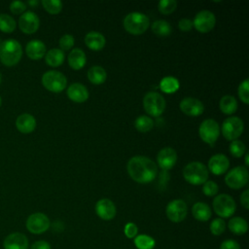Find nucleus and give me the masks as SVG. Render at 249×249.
<instances>
[{"label":"nucleus","mask_w":249,"mask_h":249,"mask_svg":"<svg viewBox=\"0 0 249 249\" xmlns=\"http://www.w3.org/2000/svg\"><path fill=\"white\" fill-rule=\"evenodd\" d=\"M126 169L129 176L141 184L152 182L158 174L157 164L145 156L132 157L127 161Z\"/></svg>","instance_id":"nucleus-1"},{"label":"nucleus","mask_w":249,"mask_h":249,"mask_svg":"<svg viewBox=\"0 0 249 249\" xmlns=\"http://www.w3.org/2000/svg\"><path fill=\"white\" fill-rule=\"evenodd\" d=\"M22 55L21 45L15 39L2 41L0 44V61L10 67L18 64Z\"/></svg>","instance_id":"nucleus-2"},{"label":"nucleus","mask_w":249,"mask_h":249,"mask_svg":"<svg viewBox=\"0 0 249 249\" xmlns=\"http://www.w3.org/2000/svg\"><path fill=\"white\" fill-rule=\"evenodd\" d=\"M123 24L128 33L138 35L144 33L147 30L150 24V20L149 18L143 13L131 12L124 17Z\"/></svg>","instance_id":"nucleus-3"},{"label":"nucleus","mask_w":249,"mask_h":249,"mask_svg":"<svg viewBox=\"0 0 249 249\" xmlns=\"http://www.w3.org/2000/svg\"><path fill=\"white\" fill-rule=\"evenodd\" d=\"M183 176L193 185H201L208 179V169L200 161H192L183 169Z\"/></svg>","instance_id":"nucleus-4"},{"label":"nucleus","mask_w":249,"mask_h":249,"mask_svg":"<svg viewBox=\"0 0 249 249\" xmlns=\"http://www.w3.org/2000/svg\"><path fill=\"white\" fill-rule=\"evenodd\" d=\"M212 206L215 213L222 219L231 217L236 209L234 199L227 194H221L216 196L213 199Z\"/></svg>","instance_id":"nucleus-5"},{"label":"nucleus","mask_w":249,"mask_h":249,"mask_svg":"<svg viewBox=\"0 0 249 249\" xmlns=\"http://www.w3.org/2000/svg\"><path fill=\"white\" fill-rule=\"evenodd\" d=\"M143 106L150 116L158 117L161 115L165 109V99L159 92L149 91L144 95Z\"/></svg>","instance_id":"nucleus-6"},{"label":"nucleus","mask_w":249,"mask_h":249,"mask_svg":"<svg viewBox=\"0 0 249 249\" xmlns=\"http://www.w3.org/2000/svg\"><path fill=\"white\" fill-rule=\"evenodd\" d=\"M42 84L50 91L60 92L65 89L67 79L61 72L50 70L43 74Z\"/></svg>","instance_id":"nucleus-7"},{"label":"nucleus","mask_w":249,"mask_h":249,"mask_svg":"<svg viewBox=\"0 0 249 249\" xmlns=\"http://www.w3.org/2000/svg\"><path fill=\"white\" fill-rule=\"evenodd\" d=\"M50 226L51 222L49 217L42 212L32 213L28 216L25 223L27 231L33 234L44 233L50 229Z\"/></svg>","instance_id":"nucleus-8"},{"label":"nucleus","mask_w":249,"mask_h":249,"mask_svg":"<svg viewBox=\"0 0 249 249\" xmlns=\"http://www.w3.org/2000/svg\"><path fill=\"white\" fill-rule=\"evenodd\" d=\"M244 124L239 117H229L222 124L223 136L228 140L237 139L243 132Z\"/></svg>","instance_id":"nucleus-9"},{"label":"nucleus","mask_w":249,"mask_h":249,"mask_svg":"<svg viewBox=\"0 0 249 249\" xmlns=\"http://www.w3.org/2000/svg\"><path fill=\"white\" fill-rule=\"evenodd\" d=\"M248 170L244 166H235L231 169L225 177V182L231 189H240L248 182Z\"/></svg>","instance_id":"nucleus-10"},{"label":"nucleus","mask_w":249,"mask_h":249,"mask_svg":"<svg viewBox=\"0 0 249 249\" xmlns=\"http://www.w3.org/2000/svg\"><path fill=\"white\" fill-rule=\"evenodd\" d=\"M198 133L202 141L207 144L213 145L220 134L219 124L213 119H206L200 124Z\"/></svg>","instance_id":"nucleus-11"},{"label":"nucleus","mask_w":249,"mask_h":249,"mask_svg":"<svg viewBox=\"0 0 249 249\" xmlns=\"http://www.w3.org/2000/svg\"><path fill=\"white\" fill-rule=\"evenodd\" d=\"M167 218L173 223H180L185 220L188 213L187 203L180 198L173 199L168 202L165 208Z\"/></svg>","instance_id":"nucleus-12"},{"label":"nucleus","mask_w":249,"mask_h":249,"mask_svg":"<svg viewBox=\"0 0 249 249\" xmlns=\"http://www.w3.org/2000/svg\"><path fill=\"white\" fill-rule=\"evenodd\" d=\"M215 15L208 10L198 12L193 20V26H195L196 29L201 33L209 32L215 26Z\"/></svg>","instance_id":"nucleus-13"},{"label":"nucleus","mask_w":249,"mask_h":249,"mask_svg":"<svg viewBox=\"0 0 249 249\" xmlns=\"http://www.w3.org/2000/svg\"><path fill=\"white\" fill-rule=\"evenodd\" d=\"M40 25V19L38 16L31 12L27 11L20 15L18 18V26L19 29L25 34H32L35 33Z\"/></svg>","instance_id":"nucleus-14"},{"label":"nucleus","mask_w":249,"mask_h":249,"mask_svg":"<svg viewBox=\"0 0 249 249\" xmlns=\"http://www.w3.org/2000/svg\"><path fill=\"white\" fill-rule=\"evenodd\" d=\"M95 213L96 215L104 220V221H109L115 218L117 209L115 203L109 199V198H101L95 203Z\"/></svg>","instance_id":"nucleus-15"},{"label":"nucleus","mask_w":249,"mask_h":249,"mask_svg":"<svg viewBox=\"0 0 249 249\" xmlns=\"http://www.w3.org/2000/svg\"><path fill=\"white\" fill-rule=\"evenodd\" d=\"M179 107L184 114L192 117L199 116L204 111V106L202 102L199 99L194 97L183 98L179 104Z\"/></svg>","instance_id":"nucleus-16"},{"label":"nucleus","mask_w":249,"mask_h":249,"mask_svg":"<svg viewBox=\"0 0 249 249\" xmlns=\"http://www.w3.org/2000/svg\"><path fill=\"white\" fill-rule=\"evenodd\" d=\"M29 242L27 236L22 232H12L3 241L4 249H28Z\"/></svg>","instance_id":"nucleus-17"},{"label":"nucleus","mask_w":249,"mask_h":249,"mask_svg":"<svg viewBox=\"0 0 249 249\" xmlns=\"http://www.w3.org/2000/svg\"><path fill=\"white\" fill-rule=\"evenodd\" d=\"M157 161L161 169L168 170L175 165L177 161V153L173 148L165 147L158 153Z\"/></svg>","instance_id":"nucleus-18"},{"label":"nucleus","mask_w":249,"mask_h":249,"mask_svg":"<svg viewBox=\"0 0 249 249\" xmlns=\"http://www.w3.org/2000/svg\"><path fill=\"white\" fill-rule=\"evenodd\" d=\"M230 166V160L224 154H216L208 160V168L215 175L225 173Z\"/></svg>","instance_id":"nucleus-19"},{"label":"nucleus","mask_w":249,"mask_h":249,"mask_svg":"<svg viewBox=\"0 0 249 249\" xmlns=\"http://www.w3.org/2000/svg\"><path fill=\"white\" fill-rule=\"evenodd\" d=\"M67 96L74 102L82 103L89 98V90L83 84L73 83L67 89Z\"/></svg>","instance_id":"nucleus-20"},{"label":"nucleus","mask_w":249,"mask_h":249,"mask_svg":"<svg viewBox=\"0 0 249 249\" xmlns=\"http://www.w3.org/2000/svg\"><path fill=\"white\" fill-rule=\"evenodd\" d=\"M16 126L21 133H31L36 127V120L31 114L23 113L17 118Z\"/></svg>","instance_id":"nucleus-21"},{"label":"nucleus","mask_w":249,"mask_h":249,"mask_svg":"<svg viewBox=\"0 0 249 249\" xmlns=\"http://www.w3.org/2000/svg\"><path fill=\"white\" fill-rule=\"evenodd\" d=\"M25 52L29 58L33 60L41 59L46 54V46L40 40H31L26 44Z\"/></svg>","instance_id":"nucleus-22"},{"label":"nucleus","mask_w":249,"mask_h":249,"mask_svg":"<svg viewBox=\"0 0 249 249\" xmlns=\"http://www.w3.org/2000/svg\"><path fill=\"white\" fill-rule=\"evenodd\" d=\"M85 43L89 49L93 51H99L105 46V37L97 31H89L85 36Z\"/></svg>","instance_id":"nucleus-23"},{"label":"nucleus","mask_w":249,"mask_h":249,"mask_svg":"<svg viewBox=\"0 0 249 249\" xmlns=\"http://www.w3.org/2000/svg\"><path fill=\"white\" fill-rule=\"evenodd\" d=\"M192 214L194 218L199 222H206L211 218L212 212L210 206L205 202H196L192 207Z\"/></svg>","instance_id":"nucleus-24"},{"label":"nucleus","mask_w":249,"mask_h":249,"mask_svg":"<svg viewBox=\"0 0 249 249\" xmlns=\"http://www.w3.org/2000/svg\"><path fill=\"white\" fill-rule=\"evenodd\" d=\"M86 61H87V57L82 49L75 48L68 54V63L70 67H72L75 70H79L83 68L84 65L86 64Z\"/></svg>","instance_id":"nucleus-25"},{"label":"nucleus","mask_w":249,"mask_h":249,"mask_svg":"<svg viewBox=\"0 0 249 249\" xmlns=\"http://www.w3.org/2000/svg\"><path fill=\"white\" fill-rule=\"evenodd\" d=\"M228 228L231 232L236 235H242L248 231V224L245 219L236 216L230 219L228 223Z\"/></svg>","instance_id":"nucleus-26"},{"label":"nucleus","mask_w":249,"mask_h":249,"mask_svg":"<svg viewBox=\"0 0 249 249\" xmlns=\"http://www.w3.org/2000/svg\"><path fill=\"white\" fill-rule=\"evenodd\" d=\"M45 60L48 65L56 67L63 63L64 61V53L62 50L54 48L48 51L45 54Z\"/></svg>","instance_id":"nucleus-27"},{"label":"nucleus","mask_w":249,"mask_h":249,"mask_svg":"<svg viewBox=\"0 0 249 249\" xmlns=\"http://www.w3.org/2000/svg\"><path fill=\"white\" fill-rule=\"evenodd\" d=\"M88 78L92 84L100 85L105 82L107 78V73L103 67L99 65H94L89 69Z\"/></svg>","instance_id":"nucleus-28"},{"label":"nucleus","mask_w":249,"mask_h":249,"mask_svg":"<svg viewBox=\"0 0 249 249\" xmlns=\"http://www.w3.org/2000/svg\"><path fill=\"white\" fill-rule=\"evenodd\" d=\"M221 111L225 114H233L237 109V101L232 95H224L219 102Z\"/></svg>","instance_id":"nucleus-29"},{"label":"nucleus","mask_w":249,"mask_h":249,"mask_svg":"<svg viewBox=\"0 0 249 249\" xmlns=\"http://www.w3.org/2000/svg\"><path fill=\"white\" fill-rule=\"evenodd\" d=\"M134 245L137 249H154L156 246L155 239L148 234H137L133 238Z\"/></svg>","instance_id":"nucleus-30"},{"label":"nucleus","mask_w":249,"mask_h":249,"mask_svg":"<svg viewBox=\"0 0 249 249\" xmlns=\"http://www.w3.org/2000/svg\"><path fill=\"white\" fill-rule=\"evenodd\" d=\"M179 81L172 76H166L161 79L160 83V89L165 93L175 92L179 89Z\"/></svg>","instance_id":"nucleus-31"},{"label":"nucleus","mask_w":249,"mask_h":249,"mask_svg":"<svg viewBox=\"0 0 249 249\" xmlns=\"http://www.w3.org/2000/svg\"><path fill=\"white\" fill-rule=\"evenodd\" d=\"M152 30L153 32L160 37H164L167 36L171 33V25L169 24L168 21L164 20V19H158L156 21L153 22L152 24Z\"/></svg>","instance_id":"nucleus-32"},{"label":"nucleus","mask_w":249,"mask_h":249,"mask_svg":"<svg viewBox=\"0 0 249 249\" xmlns=\"http://www.w3.org/2000/svg\"><path fill=\"white\" fill-rule=\"evenodd\" d=\"M134 125L138 131L148 132L154 127V121L152 120V118L146 115H142L136 118L134 122Z\"/></svg>","instance_id":"nucleus-33"},{"label":"nucleus","mask_w":249,"mask_h":249,"mask_svg":"<svg viewBox=\"0 0 249 249\" xmlns=\"http://www.w3.org/2000/svg\"><path fill=\"white\" fill-rule=\"evenodd\" d=\"M17 23L10 15L0 14V30L4 33H12L16 29Z\"/></svg>","instance_id":"nucleus-34"},{"label":"nucleus","mask_w":249,"mask_h":249,"mask_svg":"<svg viewBox=\"0 0 249 249\" xmlns=\"http://www.w3.org/2000/svg\"><path fill=\"white\" fill-rule=\"evenodd\" d=\"M42 5L48 13L53 15L58 14L62 9V3L59 0H43Z\"/></svg>","instance_id":"nucleus-35"},{"label":"nucleus","mask_w":249,"mask_h":249,"mask_svg":"<svg viewBox=\"0 0 249 249\" xmlns=\"http://www.w3.org/2000/svg\"><path fill=\"white\" fill-rule=\"evenodd\" d=\"M177 7V1L176 0H160L158 4L159 11L163 15H169Z\"/></svg>","instance_id":"nucleus-36"},{"label":"nucleus","mask_w":249,"mask_h":249,"mask_svg":"<svg viewBox=\"0 0 249 249\" xmlns=\"http://www.w3.org/2000/svg\"><path fill=\"white\" fill-rule=\"evenodd\" d=\"M209 230L213 235H221L226 230V222L222 218H216L210 223Z\"/></svg>","instance_id":"nucleus-37"},{"label":"nucleus","mask_w":249,"mask_h":249,"mask_svg":"<svg viewBox=\"0 0 249 249\" xmlns=\"http://www.w3.org/2000/svg\"><path fill=\"white\" fill-rule=\"evenodd\" d=\"M245 151H246V147L242 141L237 140V139L231 141V143L230 145V152L233 157L240 158L244 155Z\"/></svg>","instance_id":"nucleus-38"},{"label":"nucleus","mask_w":249,"mask_h":249,"mask_svg":"<svg viewBox=\"0 0 249 249\" xmlns=\"http://www.w3.org/2000/svg\"><path fill=\"white\" fill-rule=\"evenodd\" d=\"M249 81L248 79H245L243 82H241L239 84L238 87V96L241 99V101H243L245 104L249 103Z\"/></svg>","instance_id":"nucleus-39"},{"label":"nucleus","mask_w":249,"mask_h":249,"mask_svg":"<svg viewBox=\"0 0 249 249\" xmlns=\"http://www.w3.org/2000/svg\"><path fill=\"white\" fill-rule=\"evenodd\" d=\"M219 191V187L218 185L211 180H207L206 182L203 183V187H202V192L205 196H213L215 195H217Z\"/></svg>","instance_id":"nucleus-40"},{"label":"nucleus","mask_w":249,"mask_h":249,"mask_svg":"<svg viewBox=\"0 0 249 249\" xmlns=\"http://www.w3.org/2000/svg\"><path fill=\"white\" fill-rule=\"evenodd\" d=\"M74 46V37L70 34H65L59 39V47L62 51L70 50Z\"/></svg>","instance_id":"nucleus-41"},{"label":"nucleus","mask_w":249,"mask_h":249,"mask_svg":"<svg viewBox=\"0 0 249 249\" xmlns=\"http://www.w3.org/2000/svg\"><path fill=\"white\" fill-rule=\"evenodd\" d=\"M124 235L129 238V239H133L137 234H138V228L137 226L132 223V222H128L124 225Z\"/></svg>","instance_id":"nucleus-42"},{"label":"nucleus","mask_w":249,"mask_h":249,"mask_svg":"<svg viewBox=\"0 0 249 249\" xmlns=\"http://www.w3.org/2000/svg\"><path fill=\"white\" fill-rule=\"evenodd\" d=\"M26 10V4L22 1H13L10 4V11L14 15H22Z\"/></svg>","instance_id":"nucleus-43"},{"label":"nucleus","mask_w":249,"mask_h":249,"mask_svg":"<svg viewBox=\"0 0 249 249\" xmlns=\"http://www.w3.org/2000/svg\"><path fill=\"white\" fill-rule=\"evenodd\" d=\"M219 249H240V245L233 239H226L221 243Z\"/></svg>","instance_id":"nucleus-44"},{"label":"nucleus","mask_w":249,"mask_h":249,"mask_svg":"<svg viewBox=\"0 0 249 249\" xmlns=\"http://www.w3.org/2000/svg\"><path fill=\"white\" fill-rule=\"evenodd\" d=\"M178 27L181 31H184V32L190 31L193 27V21L189 18H181L178 21Z\"/></svg>","instance_id":"nucleus-45"},{"label":"nucleus","mask_w":249,"mask_h":249,"mask_svg":"<svg viewBox=\"0 0 249 249\" xmlns=\"http://www.w3.org/2000/svg\"><path fill=\"white\" fill-rule=\"evenodd\" d=\"M30 249H52V248H51V244L48 241L37 240L31 244Z\"/></svg>","instance_id":"nucleus-46"},{"label":"nucleus","mask_w":249,"mask_h":249,"mask_svg":"<svg viewBox=\"0 0 249 249\" xmlns=\"http://www.w3.org/2000/svg\"><path fill=\"white\" fill-rule=\"evenodd\" d=\"M240 202L245 209L249 208V190H245L240 196Z\"/></svg>","instance_id":"nucleus-47"},{"label":"nucleus","mask_w":249,"mask_h":249,"mask_svg":"<svg viewBox=\"0 0 249 249\" xmlns=\"http://www.w3.org/2000/svg\"><path fill=\"white\" fill-rule=\"evenodd\" d=\"M38 3H39V2H38L37 0H31V1H28V2H27V4L30 5V6H37Z\"/></svg>","instance_id":"nucleus-48"},{"label":"nucleus","mask_w":249,"mask_h":249,"mask_svg":"<svg viewBox=\"0 0 249 249\" xmlns=\"http://www.w3.org/2000/svg\"><path fill=\"white\" fill-rule=\"evenodd\" d=\"M248 156H249V154L247 153V154L245 155V164H246V165L249 164V162H248Z\"/></svg>","instance_id":"nucleus-49"},{"label":"nucleus","mask_w":249,"mask_h":249,"mask_svg":"<svg viewBox=\"0 0 249 249\" xmlns=\"http://www.w3.org/2000/svg\"><path fill=\"white\" fill-rule=\"evenodd\" d=\"M1 104H2V99H1V96H0V106H1Z\"/></svg>","instance_id":"nucleus-50"},{"label":"nucleus","mask_w":249,"mask_h":249,"mask_svg":"<svg viewBox=\"0 0 249 249\" xmlns=\"http://www.w3.org/2000/svg\"><path fill=\"white\" fill-rule=\"evenodd\" d=\"M1 79H2V77H1V73H0V84H1Z\"/></svg>","instance_id":"nucleus-51"}]
</instances>
